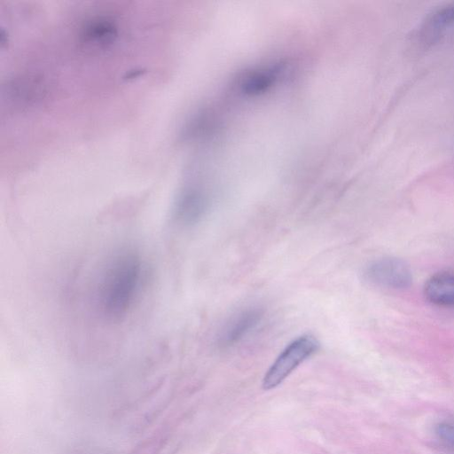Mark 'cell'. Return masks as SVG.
Masks as SVG:
<instances>
[{"mask_svg": "<svg viewBox=\"0 0 454 454\" xmlns=\"http://www.w3.org/2000/svg\"><path fill=\"white\" fill-rule=\"evenodd\" d=\"M144 262L132 248L114 254L102 270L97 286L100 315L109 323L123 321L133 308L142 287Z\"/></svg>", "mask_w": 454, "mask_h": 454, "instance_id": "6da1fadb", "label": "cell"}, {"mask_svg": "<svg viewBox=\"0 0 454 454\" xmlns=\"http://www.w3.org/2000/svg\"><path fill=\"white\" fill-rule=\"evenodd\" d=\"M319 341L313 335H301L290 342L266 372L262 386L270 390L280 385L301 363L315 354Z\"/></svg>", "mask_w": 454, "mask_h": 454, "instance_id": "7a4b0ae2", "label": "cell"}, {"mask_svg": "<svg viewBox=\"0 0 454 454\" xmlns=\"http://www.w3.org/2000/svg\"><path fill=\"white\" fill-rule=\"evenodd\" d=\"M364 274L368 282L384 288L403 289L412 283L410 266L395 257H384L370 262Z\"/></svg>", "mask_w": 454, "mask_h": 454, "instance_id": "3957f363", "label": "cell"}, {"mask_svg": "<svg viewBox=\"0 0 454 454\" xmlns=\"http://www.w3.org/2000/svg\"><path fill=\"white\" fill-rule=\"evenodd\" d=\"M209 208V197L204 188L197 184L184 186L174 202L172 215L183 226L200 223Z\"/></svg>", "mask_w": 454, "mask_h": 454, "instance_id": "277c9868", "label": "cell"}, {"mask_svg": "<svg viewBox=\"0 0 454 454\" xmlns=\"http://www.w3.org/2000/svg\"><path fill=\"white\" fill-rule=\"evenodd\" d=\"M263 312L258 307H247L231 315L217 334V342L229 347L242 340L260 324Z\"/></svg>", "mask_w": 454, "mask_h": 454, "instance_id": "5b68a950", "label": "cell"}, {"mask_svg": "<svg viewBox=\"0 0 454 454\" xmlns=\"http://www.w3.org/2000/svg\"><path fill=\"white\" fill-rule=\"evenodd\" d=\"M425 298L440 307H454V271H441L432 275L424 286Z\"/></svg>", "mask_w": 454, "mask_h": 454, "instance_id": "8992f818", "label": "cell"}, {"mask_svg": "<svg viewBox=\"0 0 454 454\" xmlns=\"http://www.w3.org/2000/svg\"><path fill=\"white\" fill-rule=\"evenodd\" d=\"M454 24V2L434 10L427 18V26L439 31Z\"/></svg>", "mask_w": 454, "mask_h": 454, "instance_id": "52a82bcc", "label": "cell"}, {"mask_svg": "<svg viewBox=\"0 0 454 454\" xmlns=\"http://www.w3.org/2000/svg\"><path fill=\"white\" fill-rule=\"evenodd\" d=\"M435 434L443 444L454 449V421H445L438 424Z\"/></svg>", "mask_w": 454, "mask_h": 454, "instance_id": "ba28073f", "label": "cell"}]
</instances>
